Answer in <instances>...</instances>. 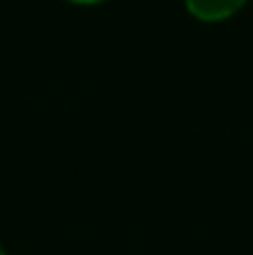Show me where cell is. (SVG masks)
<instances>
[{
    "label": "cell",
    "mask_w": 253,
    "mask_h": 255,
    "mask_svg": "<svg viewBox=\"0 0 253 255\" xmlns=\"http://www.w3.org/2000/svg\"><path fill=\"white\" fill-rule=\"evenodd\" d=\"M186 10L201 22H224L234 17L249 0H184Z\"/></svg>",
    "instance_id": "1"
},
{
    "label": "cell",
    "mask_w": 253,
    "mask_h": 255,
    "mask_svg": "<svg viewBox=\"0 0 253 255\" xmlns=\"http://www.w3.org/2000/svg\"><path fill=\"white\" fill-rule=\"evenodd\" d=\"M70 2H77V5H97V2H104V0H70Z\"/></svg>",
    "instance_id": "2"
}]
</instances>
